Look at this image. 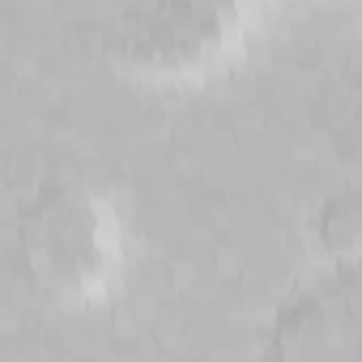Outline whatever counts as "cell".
I'll use <instances>...</instances> for the list:
<instances>
[{
	"mask_svg": "<svg viewBox=\"0 0 362 362\" xmlns=\"http://www.w3.org/2000/svg\"><path fill=\"white\" fill-rule=\"evenodd\" d=\"M307 235L315 264H362V179L337 184L315 201Z\"/></svg>",
	"mask_w": 362,
	"mask_h": 362,
	"instance_id": "cell-4",
	"label": "cell"
},
{
	"mask_svg": "<svg viewBox=\"0 0 362 362\" xmlns=\"http://www.w3.org/2000/svg\"><path fill=\"white\" fill-rule=\"evenodd\" d=\"M13 256L39 298L56 307H94L124 277V214L90 175H43L18 205Z\"/></svg>",
	"mask_w": 362,
	"mask_h": 362,
	"instance_id": "cell-1",
	"label": "cell"
},
{
	"mask_svg": "<svg viewBox=\"0 0 362 362\" xmlns=\"http://www.w3.org/2000/svg\"><path fill=\"white\" fill-rule=\"evenodd\" d=\"M252 35V9L230 0H149L103 18V56L145 81H197L226 69Z\"/></svg>",
	"mask_w": 362,
	"mask_h": 362,
	"instance_id": "cell-2",
	"label": "cell"
},
{
	"mask_svg": "<svg viewBox=\"0 0 362 362\" xmlns=\"http://www.w3.org/2000/svg\"><path fill=\"white\" fill-rule=\"evenodd\" d=\"M260 362H362V264H315L281 294Z\"/></svg>",
	"mask_w": 362,
	"mask_h": 362,
	"instance_id": "cell-3",
	"label": "cell"
}]
</instances>
